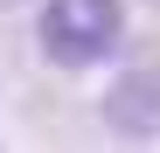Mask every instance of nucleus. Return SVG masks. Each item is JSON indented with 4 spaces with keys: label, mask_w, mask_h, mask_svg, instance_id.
I'll return each instance as SVG.
<instances>
[{
    "label": "nucleus",
    "mask_w": 160,
    "mask_h": 153,
    "mask_svg": "<svg viewBox=\"0 0 160 153\" xmlns=\"http://www.w3.org/2000/svg\"><path fill=\"white\" fill-rule=\"evenodd\" d=\"M35 35H42V56L56 70H84V63H104L118 49L125 7L118 0H49L42 21H35Z\"/></svg>",
    "instance_id": "f257e3e1"
},
{
    "label": "nucleus",
    "mask_w": 160,
    "mask_h": 153,
    "mask_svg": "<svg viewBox=\"0 0 160 153\" xmlns=\"http://www.w3.org/2000/svg\"><path fill=\"white\" fill-rule=\"evenodd\" d=\"M104 125L118 139H160V63L125 70L112 91H104Z\"/></svg>",
    "instance_id": "f03ea898"
},
{
    "label": "nucleus",
    "mask_w": 160,
    "mask_h": 153,
    "mask_svg": "<svg viewBox=\"0 0 160 153\" xmlns=\"http://www.w3.org/2000/svg\"><path fill=\"white\" fill-rule=\"evenodd\" d=\"M0 7H21V0H0Z\"/></svg>",
    "instance_id": "7ed1b4c3"
}]
</instances>
